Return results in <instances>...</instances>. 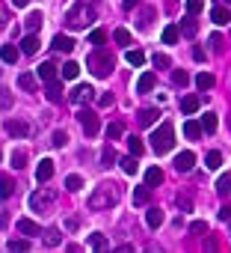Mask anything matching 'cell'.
<instances>
[{
  "mask_svg": "<svg viewBox=\"0 0 231 253\" xmlns=\"http://www.w3.org/2000/svg\"><path fill=\"white\" fill-rule=\"evenodd\" d=\"M119 197H122L119 185H113V182H101V185L92 191V197H89V208H92V211L113 208L116 203H119Z\"/></svg>",
  "mask_w": 231,
  "mask_h": 253,
  "instance_id": "obj_1",
  "label": "cell"
},
{
  "mask_svg": "<svg viewBox=\"0 0 231 253\" xmlns=\"http://www.w3.org/2000/svg\"><path fill=\"white\" fill-rule=\"evenodd\" d=\"M21 51L24 54H36L38 51V36L36 33H30V36H24V39H21Z\"/></svg>",
  "mask_w": 231,
  "mask_h": 253,
  "instance_id": "obj_26",
  "label": "cell"
},
{
  "mask_svg": "<svg viewBox=\"0 0 231 253\" xmlns=\"http://www.w3.org/2000/svg\"><path fill=\"white\" fill-rule=\"evenodd\" d=\"M154 66H157V69H169V66H172V60H169L166 54H154Z\"/></svg>",
  "mask_w": 231,
  "mask_h": 253,
  "instance_id": "obj_50",
  "label": "cell"
},
{
  "mask_svg": "<svg viewBox=\"0 0 231 253\" xmlns=\"http://www.w3.org/2000/svg\"><path fill=\"white\" fill-rule=\"evenodd\" d=\"M77 119H80V125H83V134H86V137H95V134L101 131V119H98L92 111H86V107H83L80 114H77Z\"/></svg>",
  "mask_w": 231,
  "mask_h": 253,
  "instance_id": "obj_6",
  "label": "cell"
},
{
  "mask_svg": "<svg viewBox=\"0 0 231 253\" xmlns=\"http://www.w3.org/2000/svg\"><path fill=\"white\" fill-rule=\"evenodd\" d=\"M101 164H104V167H113V164H116V149L110 146V143H107L104 152H101Z\"/></svg>",
  "mask_w": 231,
  "mask_h": 253,
  "instance_id": "obj_39",
  "label": "cell"
},
{
  "mask_svg": "<svg viewBox=\"0 0 231 253\" xmlns=\"http://www.w3.org/2000/svg\"><path fill=\"white\" fill-rule=\"evenodd\" d=\"M65 188H68L71 194H77V191H80V188H83V179H80V176H77V173H71V176H65Z\"/></svg>",
  "mask_w": 231,
  "mask_h": 253,
  "instance_id": "obj_36",
  "label": "cell"
},
{
  "mask_svg": "<svg viewBox=\"0 0 231 253\" xmlns=\"http://www.w3.org/2000/svg\"><path fill=\"white\" fill-rule=\"evenodd\" d=\"M151 18H154V12H151V9H145V12H142V21H136V24H139V27L145 30V27L151 24Z\"/></svg>",
  "mask_w": 231,
  "mask_h": 253,
  "instance_id": "obj_54",
  "label": "cell"
},
{
  "mask_svg": "<svg viewBox=\"0 0 231 253\" xmlns=\"http://www.w3.org/2000/svg\"><path fill=\"white\" fill-rule=\"evenodd\" d=\"M18 232H24V235H42L38 224H33L30 218H21V221H18Z\"/></svg>",
  "mask_w": 231,
  "mask_h": 253,
  "instance_id": "obj_24",
  "label": "cell"
},
{
  "mask_svg": "<svg viewBox=\"0 0 231 253\" xmlns=\"http://www.w3.org/2000/svg\"><path fill=\"white\" fill-rule=\"evenodd\" d=\"M196 87H199L202 92L213 90V75H208V71H202V75H196Z\"/></svg>",
  "mask_w": 231,
  "mask_h": 253,
  "instance_id": "obj_33",
  "label": "cell"
},
{
  "mask_svg": "<svg viewBox=\"0 0 231 253\" xmlns=\"http://www.w3.org/2000/svg\"><path fill=\"white\" fill-rule=\"evenodd\" d=\"M51 176H54V161H51V158H42V161H38V167H36V179L45 185Z\"/></svg>",
  "mask_w": 231,
  "mask_h": 253,
  "instance_id": "obj_10",
  "label": "cell"
},
{
  "mask_svg": "<svg viewBox=\"0 0 231 253\" xmlns=\"http://www.w3.org/2000/svg\"><path fill=\"white\" fill-rule=\"evenodd\" d=\"M104 42H107V33L104 30H92L89 33V45L92 48H104Z\"/></svg>",
  "mask_w": 231,
  "mask_h": 253,
  "instance_id": "obj_37",
  "label": "cell"
},
{
  "mask_svg": "<svg viewBox=\"0 0 231 253\" xmlns=\"http://www.w3.org/2000/svg\"><path fill=\"white\" fill-rule=\"evenodd\" d=\"M18 87L27 90V92H33L36 90V75H33V71H21V75H18Z\"/></svg>",
  "mask_w": 231,
  "mask_h": 253,
  "instance_id": "obj_27",
  "label": "cell"
},
{
  "mask_svg": "<svg viewBox=\"0 0 231 253\" xmlns=\"http://www.w3.org/2000/svg\"><path fill=\"white\" fill-rule=\"evenodd\" d=\"M122 134H125V125H122V122H110V125H107V137H110V140H119Z\"/></svg>",
  "mask_w": 231,
  "mask_h": 253,
  "instance_id": "obj_41",
  "label": "cell"
},
{
  "mask_svg": "<svg viewBox=\"0 0 231 253\" xmlns=\"http://www.w3.org/2000/svg\"><path fill=\"white\" fill-rule=\"evenodd\" d=\"M113 39H116V45H131V33H128L125 27H116Z\"/></svg>",
  "mask_w": 231,
  "mask_h": 253,
  "instance_id": "obj_40",
  "label": "cell"
},
{
  "mask_svg": "<svg viewBox=\"0 0 231 253\" xmlns=\"http://www.w3.org/2000/svg\"><path fill=\"white\" fill-rule=\"evenodd\" d=\"M24 164H27V152H21V149L12 152V167L15 170H24Z\"/></svg>",
  "mask_w": 231,
  "mask_h": 253,
  "instance_id": "obj_45",
  "label": "cell"
},
{
  "mask_svg": "<svg viewBox=\"0 0 231 253\" xmlns=\"http://www.w3.org/2000/svg\"><path fill=\"white\" fill-rule=\"evenodd\" d=\"M205 9V0H187V12L190 15H199Z\"/></svg>",
  "mask_w": 231,
  "mask_h": 253,
  "instance_id": "obj_47",
  "label": "cell"
},
{
  "mask_svg": "<svg viewBox=\"0 0 231 253\" xmlns=\"http://www.w3.org/2000/svg\"><path fill=\"white\" fill-rule=\"evenodd\" d=\"M12 191H15V182H12L9 176H3V173H0V197H3V200H9V197H12Z\"/></svg>",
  "mask_w": 231,
  "mask_h": 253,
  "instance_id": "obj_28",
  "label": "cell"
},
{
  "mask_svg": "<svg viewBox=\"0 0 231 253\" xmlns=\"http://www.w3.org/2000/svg\"><path fill=\"white\" fill-rule=\"evenodd\" d=\"M59 75H62V81H74L77 75H80V63H74V60H68L62 69H59Z\"/></svg>",
  "mask_w": 231,
  "mask_h": 253,
  "instance_id": "obj_20",
  "label": "cell"
},
{
  "mask_svg": "<svg viewBox=\"0 0 231 253\" xmlns=\"http://www.w3.org/2000/svg\"><path fill=\"white\" fill-rule=\"evenodd\" d=\"M51 45H54L57 51H62V54H71V51H74V39H71V36H62V33L54 36V42H51Z\"/></svg>",
  "mask_w": 231,
  "mask_h": 253,
  "instance_id": "obj_15",
  "label": "cell"
},
{
  "mask_svg": "<svg viewBox=\"0 0 231 253\" xmlns=\"http://www.w3.org/2000/svg\"><path fill=\"white\" fill-rule=\"evenodd\" d=\"M6 24H9V12L0 6V30H6Z\"/></svg>",
  "mask_w": 231,
  "mask_h": 253,
  "instance_id": "obj_55",
  "label": "cell"
},
{
  "mask_svg": "<svg viewBox=\"0 0 231 253\" xmlns=\"http://www.w3.org/2000/svg\"><path fill=\"white\" fill-rule=\"evenodd\" d=\"M45 95H48V101L59 104V101H62V87H59V81H48V84H45Z\"/></svg>",
  "mask_w": 231,
  "mask_h": 253,
  "instance_id": "obj_17",
  "label": "cell"
},
{
  "mask_svg": "<svg viewBox=\"0 0 231 253\" xmlns=\"http://www.w3.org/2000/svg\"><path fill=\"white\" fill-rule=\"evenodd\" d=\"M42 238H45V247H59V244H62V232H59V227H51Z\"/></svg>",
  "mask_w": 231,
  "mask_h": 253,
  "instance_id": "obj_23",
  "label": "cell"
},
{
  "mask_svg": "<svg viewBox=\"0 0 231 253\" xmlns=\"http://www.w3.org/2000/svg\"><path fill=\"white\" fill-rule=\"evenodd\" d=\"M0 60H3V63H18V48L15 45H3V48H0Z\"/></svg>",
  "mask_w": 231,
  "mask_h": 253,
  "instance_id": "obj_29",
  "label": "cell"
},
{
  "mask_svg": "<svg viewBox=\"0 0 231 253\" xmlns=\"http://www.w3.org/2000/svg\"><path fill=\"white\" fill-rule=\"evenodd\" d=\"M125 60H128L131 66H142V63H145V54H142V51H128Z\"/></svg>",
  "mask_w": 231,
  "mask_h": 253,
  "instance_id": "obj_42",
  "label": "cell"
},
{
  "mask_svg": "<svg viewBox=\"0 0 231 253\" xmlns=\"http://www.w3.org/2000/svg\"><path fill=\"white\" fill-rule=\"evenodd\" d=\"M86 247H89V250L104 253V250H110V241L104 238V232H92V235H89V241H86Z\"/></svg>",
  "mask_w": 231,
  "mask_h": 253,
  "instance_id": "obj_13",
  "label": "cell"
},
{
  "mask_svg": "<svg viewBox=\"0 0 231 253\" xmlns=\"http://www.w3.org/2000/svg\"><path fill=\"white\" fill-rule=\"evenodd\" d=\"M151 149L157 152V155H166V152H172L175 149V128L169 125V122H163V125H157L151 131Z\"/></svg>",
  "mask_w": 231,
  "mask_h": 253,
  "instance_id": "obj_3",
  "label": "cell"
},
{
  "mask_svg": "<svg viewBox=\"0 0 231 253\" xmlns=\"http://www.w3.org/2000/svg\"><path fill=\"white\" fill-rule=\"evenodd\" d=\"M216 191H219L222 197H228V194H231V173H222V176L216 179Z\"/></svg>",
  "mask_w": 231,
  "mask_h": 253,
  "instance_id": "obj_32",
  "label": "cell"
},
{
  "mask_svg": "<svg viewBox=\"0 0 231 253\" xmlns=\"http://www.w3.org/2000/svg\"><path fill=\"white\" fill-rule=\"evenodd\" d=\"M175 167H178V173H190L192 167H196V152H178L175 155Z\"/></svg>",
  "mask_w": 231,
  "mask_h": 253,
  "instance_id": "obj_8",
  "label": "cell"
},
{
  "mask_svg": "<svg viewBox=\"0 0 231 253\" xmlns=\"http://www.w3.org/2000/svg\"><path fill=\"white\" fill-rule=\"evenodd\" d=\"M65 21H68L74 30H86V27L95 21V0H77V3L68 9Z\"/></svg>",
  "mask_w": 231,
  "mask_h": 253,
  "instance_id": "obj_2",
  "label": "cell"
},
{
  "mask_svg": "<svg viewBox=\"0 0 231 253\" xmlns=\"http://www.w3.org/2000/svg\"><path fill=\"white\" fill-rule=\"evenodd\" d=\"M145 224H148V230H160L163 227V208H148L145 211Z\"/></svg>",
  "mask_w": 231,
  "mask_h": 253,
  "instance_id": "obj_11",
  "label": "cell"
},
{
  "mask_svg": "<svg viewBox=\"0 0 231 253\" xmlns=\"http://www.w3.org/2000/svg\"><path fill=\"white\" fill-rule=\"evenodd\" d=\"M136 3H139V0H125V9H134Z\"/></svg>",
  "mask_w": 231,
  "mask_h": 253,
  "instance_id": "obj_58",
  "label": "cell"
},
{
  "mask_svg": "<svg viewBox=\"0 0 231 253\" xmlns=\"http://www.w3.org/2000/svg\"><path fill=\"white\" fill-rule=\"evenodd\" d=\"M95 98V90L89 87V84H77L71 92H68V101H74V104H89Z\"/></svg>",
  "mask_w": 231,
  "mask_h": 253,
  "instance_id": "obj_7",
  "label": "cell"
},
{
  "mask_svg": "<svg viewBox=\"0 0 231 253\" xmlns=\"http://www.w3.org/2000/svg\"><path fill=\"white\" fill-rule=\"evenodd\" d=\"M190 232L202 235V232H208V224H205V221H192V224H190Z\"/></svg>",
  "mask_w": 231,
  "mask_h": 253,
  "instance_id": "obj_51",
  "label": "cell"
},
{
  "mask_svg": "<svg viewBox=\"0 0 231 253\" xmlns=\"http://www.w3.org/2000/svg\"><path fill=\"white\" fill-rule=\"evenodd\" d=\"M219 221H231V206H222L219 208Z\"/></svg>",
  "mask_w": 231,
  "mask_h": 253,
  "instance_id": "obj_56",
  "label": "cell"
},
{
  "mask_svg": "<svg viewBox=\"0 0 231 253\" xmlns=\"http://www.w3.org/2000/svg\"><path fill=\"white\" fill-rule=\"evenodd\" d=\"M145 185H148V188L163 185V170H160V167H148V170H145Z\"/></svg>",
  "mask_w": 231,
  "mask_h": 253,
  "instance_id": "obj_14",
  "label": "cell"
},
{
  "mask_svg": "<svg viewBox=\"0 0 231 253\" xmlns=\"http://www.w3.org/2000/svg\"><path fill=\"white\" fill-rule=\"evenodd\" d=\"M228 3H231V0H228Z\"/></svg>",
  "mask_w": 231,
  "mask_h": 253,
  "instance_id": "obj_60",
  "label": "cell"
},
{
  "mask_svg": "<svg viewBox=\"0 0 231 253\" xmlns=\"http://www.w3.org/2000/svg\"><path fill=\"white\" fill-rule=\"evenodd\" d=\"M228 224H231V221H228Z\"/></svg>",
  "mask_w": 231,
  "mask_h": 253,
  "instance_id": "obj_61",
  "label": "cell"
},
{
  "mask_svg": "<svg viewBox=\"0 0 231 253\" xmlns=\"http://www.w3.org/2000/svg\"><path fill=\"white\" fill-rule=\"evenodd\" d=\"M202 131H205V128H202V122H196V119H187V122H184V134H187L190 140H199Z\"/></svg>",
  "mask_w": 231,
  "mask_h": 253,
  "instance_id": "obj_21",
  "label": "cell"
},
{
  "mask_svg": "<svg viewBox=\"0 0 231 253\" xmlns=\"http://www.w3.org/2000/svg\"><path fill=\"white\" fill-rule=\"evenodd\" d=\"M36 78L45 81V84H48V81H57V66H54V63H42V66L36 69Z\"/></svg>",
  "mask_w": 231,
  "mask_h": 253,
  "instance_id": "obj_12",
  "label": "cell"
},
{
  "mask_svg": "<svg viewBox=\"0 0 231 253\" xmlns=\"http://www.w3.org/2000/svg\"><path fill=\"white\" fill-rule=\"evenodd\" d=\"M157 119H160V111H157V107H148V111H142V114H139V125H142V128L157 125Z\"/></svg>",
  "mask_w": 231,
  "mask_h": 253,
  "instance_id": "obj_19",
  "label": "cell"
},
{
  "mask_svg": "<svg viewBox=\"0 0 231 253\" xmlns=\"http://www.w3.org/2000/svg\"><path fill=\"white\" fill-rule=\"evenodd\" d=\"M98 101H101V107H110V104H113V92H104Z\"/></svg>",
  "mask_w": 231,
  "mask_h": 253,
  "instance_id": "obj_57",
  "label": "cell"
},
{
  "mask_svg": "<svg viewBox=\"0 0 231 253\" xmlns=\"http://www.w3.org/2000/svg\"><path fill=\"white\" fill-rule=\"evenodd\" d=\"M181 33H184V36H196V21H192V18L181 21Z\"/></svg>",
  "mask_w": 231,
  "mask_h": 253,
  "instance_id": "obj_49",
  "label": "cell"
},
{
  "mask_svg": "<svg viewBox=\"0 0 231 253\" xmlns=\"http://www.w3.org/2000/svg\"><path fill=\"white\" fill-rule=\"evenodd\" d=\"M122 170H125L128 176H136V173H139V161H136V155H128V158H122Z\"/></svg>",
  "mask_w": 231,
  "mask_h": 253,
  "instance_id": "obj_31",
  "label": "cell"
},
{
  "mask_svg": "<svg viewBox=\"0 0 231 253\" xmlns=\"http://www.w3.org/2000/svg\"><path fill=\"white\" fill-rule=\"evenodd\" d=\"M9 250L12 253H24V250H30V241L27 238H15V241H9Z\"/></svg>",
  "mask_w": 231,
  "mask_h": 253,
  "instance_id": "obj_43",
  "label": "cell"
},
{
  "mask_svg": "<svg viewBox=\"0 0 231 253\" xmlns=\"http://www.w3.org/2000/svg\"><path fill=\"white\" fill-rule=\"evenodd\" d=\"M178 39H181V27H178V24H166V27H163V42H166V45H175Z\"/></svg>",
  "mask_w": 231,
  "mask_h": 253,
  "instance_id": "obj_22",
  "label": "cell"
},
{
  "mask_svg": "<svg viewBox=\"0 0 231 253\" xmlns=\"http://www.w3.org/2000/svg\"><path fill=\"white\" fill-rule=\"evenodd\" d=\"M24 24H27V30H30V33H36L38 27H42V12H30Z\"/></svg>",
  "mask_w": 231,
  "mask_h": 253,
  "instance_id": "obj_38",
  "label": "cell"
},
{
  "mask_svg": "<svg viewBox=\"0 0 231 253\" xmlns=\"http://www.w3.org/2000/svg\"><path fill=\"white\" fill-rule=\"evenodd\" d=\"M134 203H136V206H145V203H148V185L134 191Z\"/></svg>",
  "mask_w": 231,
  "mask_h": 253,
  "instance_id": "obj_46",
  "label": "cell"
},
{
  "mask_svg": "<svg viewBox=\"0 0 231 253\" xmlns=\"http://www.w3.org/2000/svg\"><path fill=\"white\" fill-rule=\"evenodd\" d=\"M6 131L12 137H30V125L24 119H6Z\"/></svg>",
  "mask_w": 231,
  "mask_h": 253,
  "instance_id": "obj_9",
  "label": "cell"
},
{
  "mask_svg": "<svg viewBox=\"0 0 231 253\" xmlns=\"http://www.w3.org/2000/svg\"><path fill=\"white\" fill-rule=\"evenodd\" d=\"M208 45H211L213 51H222V36H219V33H213V36H211V42H208Z\"/></svg>",
  "mask_w": 231,
  "mask_h": 253,
  "instance_id": "obj_53",
  "label": "cell"
},
{
  "mask_svg": "<svg viewBox=\"0 0 231 253\" xmlns=\"http://www.w3.org/2000/svg\"><path fill=\"white\" fill-rule=\"evenodd\" d=\"M154 84H157V78H154V71H145V75H139V84H136V92H151Z\"/></svg>",
  "mask_w": 231,
  "mask_h": 253,
  "instance_id": "obj_18",
  "label": "cell"
},
{
  "mask_svg": "<svg viewBox=\"0 0 231 253\" xmlns=\"http://www.w3.org/2000/svg\"><path fill=\"white\" fill-rule=\"evenodd\" d=\"M0 107H3V111H9V107H12V95L6 90H0Z\"/></svg>",
  "mask_w": 231,
  "mask_h": 253,
  "instance_id": "obj_52",
  "label": "cell"
},
{
  "mask_svg": "<svg viewBox=\"0 0 231 253\" xmlns=\"http://www.w3.org/2000/svg\"><path fill=\"white\" fill-rule=\"evenodd\" d=\"M216 125H219V119H216V114H211V111H208V114L202 116V128H205L208 134H213V131H216Z\"/></svg>",
  "mask_w": 231,
  "mask_h": 253,
  "instance_id": "obj_35",
  "label": "cell"
},
{
  "mask_svg": "<svg viewBox=\"0 0 231 253\" xmlns=\"http://www.w3.org/2000/svg\"><path fill=\"white\" fill-rule=\"evenodd\" d=\"M113 66H116V57H113L110 51L92 48V54H89V69L95 71V78H107L110 71H113Z\"/></svg>",
  "mask_w": 231,
  "mask_h": 253,
  "instance_id": "obj_4",
  "label": "cell"
},
{
  "mask_svg": "<svg viewBox=\"0 0 231 253\" xmlns=\"http://www.w3.org/2000/svg\"><path fill=\"white\" fill-rule=\"evenodd\" d=\"M51 143H54V146H57V149H62V146H65V143H68V134H65V131H54V137H51Z\"/></svg>",
  "mask_w": 231,
  "mask_h": 253,
  "instance_id": "obj_48",
  "label": "cell"
},
{
  "mask_svg": "<svg viewBox=\"0 0 231 253\" xmlns=\"http://www.w3.org/2000/svg\"><path fill=\"white\" fill-rule=\"evenodd\" d=\"M205 167H208V170H219V167H222V152H216V149L208 152V155H205Z\"/></svg>",
  "mask_w": 231,
  "mask_h": 253,
  "instance_id": "obj_30",
  "label": "cell"
},
{
  "mask_svg": "<svg viewBox=\"0 0 231 253\" xmlns=\"http://www.w3.org/2000/svg\"><path fill=\"white\" fill-rule=\"evenodd\" d=\"M128 149H131V155L142 158V152H145V143H142L139 137H128Z\"/></svg>",
  "mask_w": 231,
  "mask_h": 253,
  "instance_id": "obj_34",
  "label": "cell"
},
{
  "mask_svg": "<svg viewBox=\"0 0 231 253\" xmlns=\"http://www.w3.org/2000/svg\"><path fill=\"white\" fill-rule=\"evenodd\" d=\"M187 81H190V78H187L184 69H175V71H172V84H175V87H187Z\"/></svg>",
  "mask_w": 231,
  "mask_h": 253,
  "instance_id": "obj_44",
  "label": "cell"
},
{
  "mask_svg": "<svg viewBox=\"0 0 231 253\" xmlns=\"http://www.w3.org/2000/svg\"><path fill=\"white\" fill-rule=\"evenodd\" d=\"M181 111L190 116V114H196L199 111V95H184L181 98Z\"/></svg>",
  "mask_w": 231,
  "mask_h": 253,
  "instance_id": "obj_25",
  "label": "cell"
},
{
  "mask_svg": "<svg viewBox=\"0 0 231 253\" xmlns=\"http://www.w3.org/2000/svg\"><path fill=\"white\" fill-rule=\"evenodd\" d=\"M54 200H57V194H54V191L38 188V191H33V194H30V208H33V211H48V208L54 206Z\"/></svg>",
  "mask_w": 231,
  "mask_h": 253,
  "instance_id": "obj_5",
  "label": "cell"
},
{
  "mask_svg": "<svg viewBox=\"0 0 231 253\" xmlns=\"http://www.w3.org/2000/svg\"><path fill=\"white\" fill-rule=\"evenodd\" d=\"M12 3H15V6H27V3H30V0H12Z\"/></svg>",
  "mask_w": 231,
  "mask_h": 253,
  "instance_id": "obj_59",
  "label": "cell"
},
{
  "mask_svg": "<svg viewBox=\"0 0 231 253\" xmlns=\"http://www.w3.org/2000/svg\"><path fill=\"white\" fill-rule=\"evenodd\" d=\"M211 21H213L216 27H225V24L231 21V12H228L225 6H213V9H211Z\"/></svg>",
  "mask_w": 231,
  "mask_h": 253,
  "instance_id": "obj_16",
  "label": "cell"
}]
</instances>
